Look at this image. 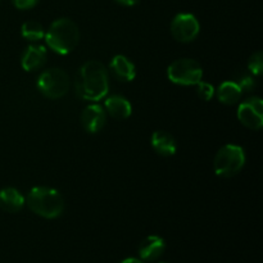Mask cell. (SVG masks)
I'll return each mask as SVG.
<instances>
[{
    "instance_id": "cell-14",
    "label": "cell",
    "mask_w": 263,
    "mask_h": 263,
    "mask_svg": "<svg viewBox=\"0 0 263 263\" xmlns=\"http://www.w3.org/2000/svg\"><path fill=\"white\" fill-rule=\"evenodd\" d=\"M105 109L116 120H126L133 113V107L126 98L112 95L105 99Z\"/></svg>"
},
{
    "instance_id": "cell-11",
    "label": "cell",
    "mask_w": 263,
    "mask_h": 263,
    "mask_svg": "<svg viewBox=\"0 0 263 263\" xmlns=\"http://www.w3.org/2000/svg\"><path fill=\"white\" fill-rule=\"evenodd\" d=\"M46 61V49L43 45L32 44L23 51L21 64L25 71H35L39 69Z\"/></svg>"
},
{
    "instance_id": "cell-2",
    "label": "cell",
    "mask_w": 263,
    "mask_h": 263,
    "mask_svg": "<svg viewBox=\"0 0 263 263\" xmlns=\"http://www.w3.org/2000/svg\"><path fill=\"white\" fill-rule=\"evenodd\" d=\"M49 48L61 55L69 54L80 41V31L76 23L69 18H59L54 21L45 33Z\"/></svg>"
},
{
    "instance_id": "cell-5",
    "label": "cell",
    "mask_w": 263,
    "mask_h": 263,
    "mask_svg": "<svg viewBox=\"0 0 263 263\" xmlns=\"http://www.w3.org/2000/svg\"><path fill=\"white\" fill-rule=\"evenodd\" d=\"M168 80L182 86H192L202 81L203 68L197 61L189 58L177 59L167 68Z\"/></svg>"
},
{
    "instance_id": "cell-23",
    "label": "cell",
    "mask_w": 263,
    "mask_h": 263,
    "mask_svg": "<svg viewBox=\"0 0 263 263\" xmlns=\"http://www.w3.org/2000/svg\"><path fill=\"white\" fill-rule=\"evenodd\" d=\"M121 263H143V262H140L139 259H136V258H127V259H125V261H122Z\"/></svg>"
},
{
    "instance_id": "cell-9",
    "label": "cell",
    "mask_w": 263,
    "mask_h": 263,
    "mask_svg": "<svg viewBox=\"0 0 263 263\" xmlns=\"http://www.w3.org/2000/svg\"><path fill=\"white\" fill-rule=\"evenodd\" d=\"M105 116L104 109L98 104H91L84 109L81 115V122L85 130L90 134H97L104 127Z\"/></svg>"
},
{
    "instance_id": "cell-6",
    "label": "cell",
    "mask_w": 263,
    "mask_h": 263,
    "mask_svg": "<svg viewBox=\"0 0 263 263\" xmlns=\"http://www.w3.org/2000/svg\"><path fill=\"white\" fill-rule=\"evenodd\" d=\"M37 87L41 94L49 99H59L68 92L69 77L63 69H46L39 76Z\"/></svg>"
},
{
    "instance_id": "cell-3",
    "label": "cell",
    "mask_w": 263,
    "mask_h": 263,
    "mask_svg": "<svg viewBox=\"0 0 263 263\" xmlns=\"http://www.w3.org/2000/svg\"><path fill=\"white\" fill-rule=\"evenodd\" d=\"M27 205L33 213L44 218L59 217L64 211V200L61 193L46 186H36L27 195Z\"/></svg>"
},
{
    "instance_id": "cell-13",
    "label": "cell",
    "mask_w": 263,
    "mask_h": 263,
    "mask_svg": "<svg viewBox=\"0 0 263 263\" xmlns=\"http://www.w3.org/2000/svg\"><path fill=\"white\" fill-rule=\"evenodd\" d=\"M152 146L154 151L163 157H171L176 153L177 144L174 136L166 131H156L152 135Z\"/></svg>"
},
{
    "instance_id": "cell-10",
    "label": "cell",
    "mask_w": 263,
    "mask_h": 263,
    "mask_svg": "<svg viewBox=\"0 0 263 263\" xmlns=\"http://www.w3.org/2000/svg\"><path fill=\"white\" fill-rule=\"evenodd\" d=\"M164 249H166V243L163 239L161 236L151 235L144 239L139 246V256L144 261H156L164 253Z\"/></svg>"
},
{
    "instance_id": "cell-7",
    "label": "cell",
    "mask_w": 263,
    "mask_h": 263,
    "mask_svg": "<svg viewBox=\"0 0 263 263\" xmlns=\"http://www.w3.org/2000/svg\"><path fill=\"white\" fill-rule=\"evenodd\" d=\"M199 21L190 13H180L171 23V33L179 43H192L199 35Z\"/></svg>"
},
{
    "instance_id": "cell-4",
    "label": "cell",
    "mask_w": 263,
    "mask_h": 263,
    "mask_svg": "<svg viewBox=\"0 0 263 263\" xmlns=\"http://www.w3.org/2000/svg\"><path fill=\"white\" fill-rule=\"evenodd\" d=\"M246 164V154L243 148L228 144L217 152L213 162V168L217 176L233 177L241 171Z\"/></svg>"
},
{
    "instance_id": "cell-22",
    "label": "cell",
    "mask_w": 263,
    "mask_h": 263,
    "mask_svg": "<svg viewBox=\"0 0 263 263\" xmlns=\"http://www.w3.org/2000/svg\"><path fill=\"white\" fill-rule=\"evenodd\" d=\"M116 2L121 5H125V7H133V5L138 4L139 0H116Z\"/></svg>"
},
{
    "instance_id": "cell-17",
    "label": "cell",
    "mask_w": 263,
    "mask_h": 263,
    "mask_svg": "<svg viewBox=\"0 0 263 263\" xmlns=\"http://www.w3.org/2000/svg\"><path fill=\"white\" fill-rule=\"evenodd\" d=\"M22 36L28 41H40L45 36V31L41 23L37 21H27L22 25L21 28Z\"/></svg>"
},
{
    "instance_id": "cell-1",
    "label": "cell",
    "mask_w": 263,
    "mask_h": 263,
    "mask_svg": "<svg viewBox=\"0 0 263 263\" xmlns=\"http://www.w3.org/2000/svg\"><path fill=\"white\" fill-rule=\"evenodd\" d=\"M77 94L85 100L98 102L108 94L109 80L104 64L89 61L81 67L76 81Z\"/></svg>"
},
{
    "instance_id": "cell-21",
    "label": "cell",
    "mask_w": 263,
    "mask_h": 263,
    "mask_svg": "<svg viewBox=\"0 0 263 263\" xmlns=\"http://www.w3.org/2000/svg\"><path fill=\"white\" fill-rule=\"evenodd\" d=\"M15 8L21 10H27L35 7L39 3V0H12Z\"/></svg>"
},
{
    "instance_id": "cell-15",
    "label": "cell",
    "mask_w": 263,
    "mask_h": 263,
    "mask_svg": "<svg viewBox=\"0 0 263 263\" xmlns=\"http://www.w3.org/2000/svg\"><path fill=\"white\" fill-rule=\"evenodd\" d=\"M110 71L117 79L122 81H133L136 76V69L133 62L125 55L113 57L110 62Z\"/></svg>"
},
{
    "instance_id": "cell-18",
    "label": "cell",
    "mask_w": 263,
    "mask_h": 263,
    "mask_svg": "<svg viewBox=\"0 0 263 263\" xmlns=\"http://www.w3.org/2000/svg\"><path fill=\"white\" fill-rule=\"evenodd\" d=\"M235 80L236 81L234 82L240 87L241 91L248 92V91H252V90L256 87V81H254L253 76L247 73V72H240V73L235 77Z\"/></svg>"
},
{
    "instance_id": "cell-19",
    "label": "cell",
    "mask_w": 263,
    "mask_h": 263,
    "mask_svg": "<svg viewBox=\"0 0 263 263\" xmlns=\"http://www.w3.org/2000/svg\"><path fill=\"white\" fill-rule=\"evenodd\" d=\"M248 68L251 73H253L254 76H261L263 71V55L261 51H257V53H254L249 58Z\"/></svg>"
},
{
    "instance_id": "cell-20",
    "label": "cell",
    "mask_w": 263,
    "mask_h": 263,
    "mask_svg": "<svg viewBox=\"0 0 263 263\" xmlns=\"http://www.w3.org/2000/svg\"><path fill=\"white\" fill-rule=\"evenodd\" d=\"M197 94L199 95V98H202L203 100L208 102L213 98L215 95V87L213 85L208 84V82L204 81H199L197 84Z\"/></svg>"
},
{
    "instance_id": "cell-8",
    "label": "cell",
    "mask_w": 263,
    "mask_h": 263,
    "mask_svg": "<svg viewBox=\"0 0 263 263\" xmlns=\"http://www.w3.org/2000/svg\"><path fill=\"white\" fill-rule=\"evenodd\" d=\"M238 118L246 127L259 130L263 126V102L261 98H249L238 108Z\"/></svg>"
},
{
    "instance_id": "cell-16",
    "label": "cell",
    "mask_w": 263,
    "mask_h": 263,
    "mask_svg": "<svg viewBox=\"0 0 263 263\" xmlns=\"http://www.w3.org/2000/svg\"><path fill=\"white\" fill-rule=\"evenodd\" d=\"M243 91L234 81H225L218 86L217 98L222 104L233 105L240 100Z\"/></svg>"
},
{
    "instance_id": "cell-12",
    "label": "cell",
    "mask_w": 263,
    "mask_h": 263,
    "mask_svg": "<svg viewBox=\"0 0 263 263\" xmlns=\"http://www.w3.org/2000/svg\"><path fill=\"white\" fill-rule=\"evenodd\" d=\"M25 198L14 187H4L0 190V208L8 213H17L25 205Z\"/></svg>"
}]
</instances>
